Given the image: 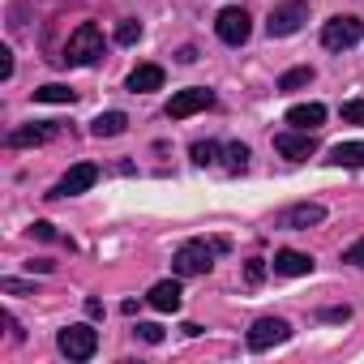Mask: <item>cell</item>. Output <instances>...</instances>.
Wrapping results in <instances>:
<instances>
[{"label": "cell", "mask_w": 364, "mask_h": 364, "mask_svg": "<svg viewBox=\"0 0 364 364\" xmlns=\"http://www.w3.org/2000/svg\"><path fill=\"white\" fill-rule=\"evenodd\" d=\"M304 22H309L304 0H287V5L270 9V18H266V31H270V39H287V35H296Z\"/></svg>", "instance_id": "cell-3"}, {"label": "cell", "mask_w": 364, "mask_h": 364, "mask_svg": "<svg viewBox=\"0 0 364 364\" xmlns=\"http://www.w3.org/2000/svg\"><path fill=\"white\" fill-rule=\"evenodd\" d=\"M309 82H313V69H291V73L279 77V90H300V86H309Z\"/></svg>", "instance_id": "cell-20"}, {"label": "cell", "mask_w": 364, "mask_h": 364, "mask_svg": "<svg viewBox=\"0 0 364 364\" xmlns=\"http://www.w3.org/2000/svg\"><path fill=\"white\" fill-rule=\"evenodd\" d=\"M124 129H129V116H124V112H103V116H95V124H90L95 137H120Z\"/></svg>", "instance_id": "cell-18"}, {"label": "cell", "mask_w": 364, "mask_h": 364, "mask_svg": "<svg viewBox=\"0 0 364 364\" xmlns=\"http://www.w3.org/2000/svg\"><path fill=\"white\" fill-rule=\"evenodd\" d=\"M343 120L347 124H364V99H347L343 103Z\"/></svg>", "instance_id": "cell-24"}, {"label": "cell", "mask_w": 364, "mask_h": 364, "mask_svg": "<svg viewBox=\"0 0 364 364\" xmlns=\"http://www.w3.org/2000/svg\"><path fill=\"white\" fill-rule=\"evenodd\" d=\"M35 99H39V103H73L77 95H73L69 86H60V82H52V86H39V90H35Z\"/></svg>", "instance_id": "cell-19"}, {"label": "cell", "mask_w": 364, "mask_h": 364, "mask_svg": "<svg viewBox=\"0 0 364 364\" xmlns=\"http://www.w3.org/2000/svg\"><path fill=\"white\" fill-rule=\"evenodd\" d=\"M103 56V31L95 26V22H82L73 35H69V43H65V65H90V60H99Z\"/></svg>", "instance_id": "cell-1"}, {"label": "cell", "mask_w": 364, "mask_h": 364, "mask_svg": "<svg viewBox=\"0 0 364 364\" xmlns=\"http://www.w3.org/2000/svg\"><path fill=\"white\" fill-rule=\"evenodd\" d=\"M159 86H163V69L159 65H137L129 73V90L133 95H146V90H159Z\"/></svg>", "instance_id": "cell-16"}, {"label": "cell", "mask_w": 364, "mask_h": 364, "mask_svg": "<svg viewBox=\"0 0 364 364\" xmlns=\"http://www.w3.org/2000/svg\"><path fill=\"white\" fill-rule=\"evenodd\" d=\"M326 163H334V167H364V141H338Z\"/></svg>", "instance_id": "cell-17"}, {"label": "cell", "mask_w": 364, "mask_h": 364, "mask_svg": "<svg viewBox=\"0 0 364 364\" xmlns=\"http://www.w3.org/2000/svg\"><path fill=\"white\" fill-rule=\"evenodd\" d=\"M9 77H14V52L0 48V82H9Z\"/></svg>", "instance_id": "cell-27"}, {"label": "cell", "mask_w": 364, "mask_h": 364, "mask_svg": "<svg viewBox=\"0 0 364 364\" xmlns=\"http://www.w3.org/2000/svg\"><path fill=\"white\" fill-rule=\"evenodd\" d=\"M0 291H9V296H35V287L22 283V279H0Z\"/></svg>", "instance_id": "cell-26"}, {"label": "cell", "mask_w": 364, "mask_h": 364, "mask_svg": "<svg viewBox=\"0 0 364 364\" xmlns=\"http://www.w3.org/2000/svg\"><path fill=\"white\" fill-rule=\"evenodd\" d=\"M245 279H249V283H262V279H266V266H262V257H253V262H249Z\"/></svg>", "instance_id": "cell-29"}, {"label": "cell", "mask_w": 364, "mask_h": 364, "mask_svg": "<svg viewBox=\"0 0 364 364\" xmlns=\"http://www.w3.org/2000/svg\"><path fill=\"white\" fill-rule=\"evenodd\" d=\"M274 150H279L283 159L300 163V159H309V154L317 150V137H313L309 129H296V133H279V137H274Z\"/></svg>", "instance_id": "cell-10"}, {"label": "cell", "mask_w": 364, "mask_h": 364, "mask_svg": "<svg viewBox=\"0 0 364 364\" xmlns=\"http://www.w3.org/2000/svg\"><path fill=\"white\" fill-rule=\"evenodd\" d=\"M215 31H219V39H223V43L240 48V43L253 35V22H249V14H245V9H223V14L215 18Z\"/></svg>", "instance_id": "cell-7"}, {"label": "cell", "mask_w": 364, "mask_h": 364, "mask_svg": "<svg viewBox=\"0 0 364 364\" xmlns=\"http://www.w3.org/2000/svg\"><path fill=\"white\" fill-rule=\"evenodd\" d=\"M287 124H291V129H309V133H313V129H321V124H326V107H321V103H296V107L287 112Z\"/></svg>", "instance_id": "cell-13"}, {"label": "cell", "mask_w": 364, "mask_h": 364, "mask_svg": "<svg viewBox=\"0 0 364 364\" xmlns=\"http://www.w3.org/2000/svg\"><path fill=\"white\" fill-rule=\"evenodd\" d=\"M360 35H364L360 18H334V22H326V31H321V43H326L330 52H347L351 43H360Z\"/></svg>", "instance_id": "cell-5"}, {"label": "cell", "mask_w": 364, "mask_h": 364, "mask_svg": "<svg viewBox=\"0 0 364 364\" xmlns=\"http://www.w3.org/2000/svg\"><path fill=\"white\" fill-rule=\"evenodd\" d=\"M137 39H141V22L124 18V22L116 26V43H137Z\"/></svg>", "instance_id": "cell-23"}, {"label": "cell", "mask_w": 364, "mask_h": 364, "mask_svg": "<svg viewBox=\"0 0 364 364\" xmlns=\"http://www.w3.org/2000/svg\"><path fill=\"white\" fill-rule=\"evenodd\" d=\"M215 245H206V240H189V245H180L176 249V257H171V266H176V274H185V279H193V274H206L210 266H215Z\"/></svg>", "instance_id": "cell-2"}, {"label": "cell", "mask_w": 364, "mask_h": 364, "mask_svg": "<svg viewBox=\"0 0 364 364\" xmlns=\"http://www.w3.org/2000/svg\"><path fill=\"white\" fill-rule=\"evenodd\" d=\"M189 154H193V163H198V167H210V163L219 159V146H215V141H198Z\"/></svg>", "instance_id": "cell-22"}, {"label": "cell", "mask_w": 364, "mask_h": 364, "mask_svg": "<svg viewBox=\"0 0 364 364\" xmlns=\"http://www.w3.org/2000/svg\"><path fill=\"white\" fill-rule=\"evenodd\" d=\"M99 180V167L95 163H73L69 171H65V180L52 189V198H77V193H86L90 185Z\"/></svg>", "instance_id": "cell-8"}, {"label": "cell", "mask_w": 364, "mask_h": 364, "mask_svg": "<svg viewBox=\"0 0 364 364\" xmlns=\"http://www.w3.org/2000/svg\"><path fill=\"white\" fill-rule=\"evenodd\" d=\"M210 103H215V95H210L206 86H189V90L171 95V103H167V116H171V120H185V116H193V112H206Z\"/></svg>", "instance_id": "cell-6"}, {"label": "cell", "mask_w": 364, "mask_h": 364, "mask_svg": "<svg viewBox=\"0 0 364 364\" xmlns=\"http://www.w3.org/2000/svg\"><path fill=\"white\" fill-rule=\"evenodd\" d=\"M321 219H326V206H321V202H300V206H291V210L279 215V228L304 232V228H313V223H321Z\"/></svg>", "instance_id": "cell-11"}, {"label": "cell", "mask_w": 364, "mask_h": 364, "mask_svg": "<svg viewBox=\"0 0 364 364\" xmlns=\"http://www.w3.org/2000/svg\"><path fill=\"white\" fill-rule=\"evenodd\" d=\"M146 300H150L159 313H176V309H180V283H176V279H163V283H154V287H150V296H146Z\"/></svg>", "instance_id": "cell-15"}, {"label": "cell", "mask_w": 364, "mask_h": 364, "mask_svg": "<svg viewBox=\"0 0 364 364\" xmlns=\"http://www.w3.org/2000/svg\"><path fill=\"white\" fill-rule=\"evenodd\" d=\"M133 334H137L141 343H163V326H154V321H141Z\"/></svg>", "instance_id": "cell-25"}, {"label": "cell", "mask_w": 364, "mask_h": 364, "mask_svg": "<svg viewBox=\"0 0 364 364\" xmlns=\"http://www.w3.org/2000/svg\"><path fill=\"white\" fill-rule=\"evenodd\" d=\"M321 317H326V321H347L351 309H347V304H334V309H321Z\"/></svg>", "instance_id": "cell-30"}, {"label": "cell", "mask_w": 364, "mask_h": 364, "mask_svg": "<svg viewBox=\"0 0 364 364\" xmlns=\"http://www.w3.org/2000/svg\"><path fill=\"white\" fill-rule=\"evenodd\" d=\"M249 167V146L245 141H232L228 146V171H245Z\"/></svg>", "instance_id": "cell-21"}, {"label": "cell", "mask_w": 364, "mask_h": 364, "mask_svg": "<svg viewBox=\"0 0 364 364\" xmlns=\"http://www.w3.org/2000/svg\"><path fill=\"white\" fill-rule=\"evenodd\" d=\"M56 137V124L48 120V124H26V129H14L9 133V146L14 150H22V146H43V141H52Z\"/></svg>", "instance_id": "cell-14"}, {"label": "cell", "mask_w": 364, "mask_h": 364, "mask_svg": "<svg viewBox=\"0 0 364 364\" xmlns=\"http://www.w3.org/2000/svg\"><path fill=\"white\" fill-rule=\"evenodd\" d=\"M56 343H60V351H65L69 360H90V355L99 351V334H95L90 326H65V330L56 334Z\"/></svg>", "instance_id": "cell-4"}, {"label": "cell", "mask_w": 364, "mask_h": 364, "mask_svg": "<svg viewBox=\"0 0 364 364\" xmlns=\"http://www.w3.org/2000/svg\"><path fill=\"white\" fill-rule=\"evenodd\" d=\"M31 232H35V236H39V240H60V236H56V228H52V223H35V228H31Z\"/></svg>", "instance_id": "cell-31"}, {"label": "cell", "mask_w": 364, "mask_h": 364, "mask_svg": "<svg viewBox=\"0 0 364 364\" xmlns=\"http://www.w3.org/2000/svg\"><path fill=\"white\" fill-rule=\"evenodd\" d=\"M313 270V257L300 253V249H279L274 253V274H287V279H300Z\"/></svg>", "instance_id": "cell-12"}, {"label": "cell", "mask_w": 364, "mask_h": 364, "mask_svg": "<svg viewBox=\"0 0 364 364\" xmlns=\"http://www.w3.org/2000/svg\"><path fill=\"white\" fill-rule=\"evenodd\" d=\"M287 338H291V326L279 321V317H262V321H253V330H249V347H253V351H266V347L287 343Z\"/></svg>", "instance_id": "cell-9"}, {"label": "cell", "mask_w": 364, "mask_h": 364, "mask_svg": "<svg viewBox=\"0 0 364 364\" xmlns=\"http://www.w3.org/2000/svg\"><path fill=\"white\" fill-rule=\"evenodd\" d=\"M343 262H347V266H364V240H355V245L343 253Z\"/></svg>", "instance_id": "cell-28"}]
</instances>
